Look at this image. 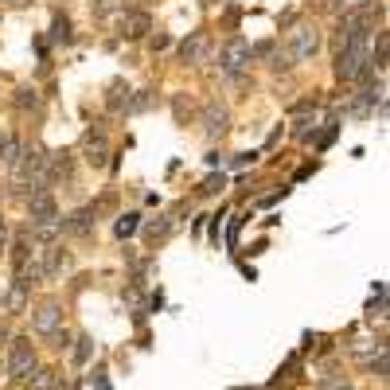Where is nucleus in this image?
Masks as SVG:
<instances>
[{
    "instance_id": "obj_38",
    "label": "nucleus",
    "mask_w": 390,
    "mask_h": 390,
    "mask_svg": "<svg viewBox=\"0 0 390 390\" xmlns=\"http://www.w3.org/2000/svg\"><path fill=\"white\" fill-rule=\"evenodd\" d=\"M199 4H219V0H199Z\"/></svg>"
},
{
    "instance_id": "obj_23",
    "label": "nucleus",
    "mask_w": 390,
    "mask_h": 390,
    "mask_svg": "<svg viewBox=\"0 0 390 390\" xmlns=\"http://www.w3.org/2000/svg\"><path fill=\"white\" fill-rule=\"evenodd\" d=\"M379 348H382V344H375V339H367V336L351 339V356H356V359H371Z\"/></svg>"
},
{
    "instance_id": "obj_30",
    "label": "nucleus",
    "mask_w": 390,
    "mask_h": 390,
    "mask_svg": "<svg viewBox=\"0 0 390 390\" xmlns=\"http://www.w3.org/2000/svg\"><path fill=\"white\" fill-rule=\"evenodd\" d=\"M258 161V153H238L234 161H230V168H246V164H254Z\"/></svg>"
},
{
    "instance_id": "obj_4",
    "label": "nucleus",
    "mask_w": 390,
    "mask_h": 390,
    "mask_svg": "<svg viewBox=\"0 0 390 390\" xmlns=\"http://www.w3.org/2000/svg\"><path fill=\"white\" fill-rule=\"evenodd\" d=\"M250 39H242V35H234V39H227L222 43V51H219V67H222V75H242V70L250 67Z\"/></svg>"
},
{
    "instance_id": "obj_27",
    "label": "nucleus",
    "mask_w": 390,
    "mask_h": 390,
    "mask_svg": "<svg viewBox=\"0 0 390 390\" xmlns=\"http://www.w3.org/2000/svg\"><path fill=\"white\" fill-rule=\"evenodd\" d=\"M137 219H141V215H121L118 227H113V234H118V238H133L137 234Z\"/></svg>"
},
{
    "instance_id": "obj_7",
    "label": "nucleus",
    "mask_w": 390,
    "mask_h": 390,
    "mask_svg": "<svg viewBox=\"0 0 390 390\" xmlns=\"http://www.w3.org/2000/svg\"><path fill=\"white\" fill-rule=\"evenodd\" d=\"M32 328H35V336H51V332H59L63 328V305L59 301H43L39 308L32 313Z\"/></svg>"
},
{
    "instance_id": "obj_33",
    "label": "nucleus",
    "mask_w": 390,
    "mask_h": 390,
    "mask_svg": "<svg viewBox=\"0 0 390 390\" xmlns=\"http://www.w3.org/2000/svg\"><path fill=\"white\" fill-rule=\"evenodd\" d=\"M242 219H246V215H234V222H230V234H227V242H230V246L238 242V230H242Z\"/></svg>"
},
{
    "instance_id": "obj_15",
    "label": "nucleus",
    "mask_w": 390,
    "mask_h": 390,
    "mask_svg": "<svg viewBox=\"0 0 390 390\" xmlns=\"http://www.w3.org/2000/svg\"><path fill=\"white\" fill-rule=\"evenodd\" d=\"M70 168H75L70 153H55V156H47V184H55V180H70Z\"/></svg>"
},
{
    "instance_id": "obj_1",
    "label": "nucleus",
    "mask_w": 390,
    "mask_h": 390,
    "mask_svg": "<svg viewBox=\"0 0 390 390\" xmlns=\"http://www.w3.org/2000/svg\"><path fill=\"white\" fill-rule=\"evenodd\" d=\"M382 4L379 0H371V4H359V8L344 12V20H339L336 27V47H344V43H356V39H371L375 24L382 20Z\"/></svg>"
},
{
    "instance_id": "obj_31",
    "label": "nucleus",
    "mask_w": 390,
    "mask_h": 390,
    "mask_svg": "<svg viewBox=\"0 0 390 390\" xmlns=\"http://www.w3.org/2000/svg\"><path fill=\"white\" fill-rule=\"evenodd\" d=\"M273 70H289L293 67V59H289V51H281V55H273V63H270Z\"/></svg>"
},
{
    "instance_id": "obj_16",
    "label": "nucleus",
    "mask_w": 390,
    "mask_h": 390,
    "mask_svg": "<svg viewBox=\"0 0 390 390\" xmlns=\"http://www.w3.org/2000/svg\"><path fill=\"white\" fill-rule=\"evenodd\" d=\"M316 110H320V106H316ZM316 110H313V118H301V121H297V125H293V141H301V144H308V141H313V137H316V133H320V125H324V121H320V118H316Z\"/></svg>"
},
{
    "instance_id": "obj_21",
    "label": "nucleus",
    "mask_w": 390,
    "mask_h": 390,
    "mask_svg": "<svg viewBox=\"0 0 390 390\" xmlns=\"http://www.w3.org/2000/svg\"><path fill=\"white\" fill-rule=\"evenodd\" d=\"M168 230H172V215H156V219L144 227V238H149V242H164Z\"/></svg>"
},
{
    "instance_id": "obj_18",
    "label": "nucleus",
    "mask_w": 390,
    "mask_h": 390,
    "mask_svg": "<svg viewBox=\"0 0 390 390\" xmlns=\"http://www.w3.org/2000/svg\"><path fill=\"white\" fill-rule=\"evenodd\" d=\"M24 382H27L32 390H55V382H59V379H55L51 367H32V375H27Z\"/></svg>"
},
{
    "instance_id": "obj_28",
    "label": "nucleus",
    "mask_w": 390,
    "mask_h": 390,
    "mask_svg": "<svg viewBox=\"0 0 390 390\" xmlns=\"http://www.w3.org/2000/svg\"><path fill=\"white\" fill-rule=\"evenodd\" d=\"M118 4H121V0H90V12H94V16H113Z\"/></svg>"
},
{
    "instance_id": "obj_13",
    "label": "nucleus",
    "mask_w": 390,
    "mask_h": 390,
    "mask_svg": "<svg viewBox=\"0 0 390 390\" xmlns=\"http://www.w3.org/2000/svg\"><path fill=\"white\" fill-rule=\"evenodd\" d=\"M63 230H67V234H78V238L94 234V207H78L75 215H67V219H63Z\"/></svg>"
},
{
    "instance_id": "obj_20",
    "label": "nucleus",
    "mask_w": 390,
    "mask_h": 390,
    "mask_svg": "<svg viewBox=\"0 0 390 390\" xmlns=\"http://www.w3.org/2000/svg\"><path fill=\"white\" fill-rule=\"evenodd\" d=\"M129 86L125 82H110V98H106V106H110L113 113H125V106H129Z\"/></svg>"
},
{
    "instance_id": "obj_29",
    "label": "nucleus",
    "mask_w": 390,
    "mask_h": 390,
    "mask_svg": "<svg viewBox=\"0 0 390 390\" xmlns=\"http://www.w3.org/2000/svg\"><path fill=\"white\" fill-rule=\"evenodd\" d=\"M47 339H51V348L55 351H70V332H51V336H47Z\"/></svg>"
},
{
    "instance_id": "obj_14",
    "label": "nucleus",
    "mask_w": 390,
    "mask_h": 390,
    "mask_svg": "<svg viewBox=\"0 0 390 390\" xmlns=\"http://www.w3.org/2000/svg\"><path fill=\"white\" fill-rule=\"evenodd\" d=\"M32 254H35V238H32V234H20L16 242H12V265H16V273L27 270Z\"/></svg>"
},
{
    "instance_id": "obj_37",
    "label": "nucleus",
    "mask_w": 390,
    "mask_h": 390,
    "mask_svg": "<svg viewBox=\"0 0 390 390\" xmlns=\"http://www.w3.org/2000/svg\"><path fill=\"white\" fill-rule=\"evenodd\" d=\"M328 390H356V386H348V382H332Z\"/></svg>"
},
{
    "instance_id": "obj_34",
    "label": "nucleus",
    "mask_w": 390,
    "mask_h": 390,
    "mask_svg": "<svg viewBox=\"0 0 390 390\" xmlns=\"http://www.w3.org/2000/svg\"><path fill=\"white\" fill-rule=\"evenodd\" d=\"M94 390H113L110 386V375H106V371H94Z\"/></svg>"
},
{
    "instance_id": "obj_10",
    "label": "nucleus",
    "mask_w": 390,
    "mask_h": 390,
    "mask_svg": "<svg viewBox=\"0 0 390 390\" xmlns=\"http://www.w3.org/2000/svg\"><path fill=\"white\" fill-rule=\"evenodd\" d=\"M149 32H153V16L149 12H121V20H118L121 39H144Z\"/></svg>"
},
{
    "instance_id": "obj_25",
    "label": "nucleus",
    "mask_w": 390,
    "mask_h": 390,
    "mask_svg": "<svg viewBox=\"0 0 390 390\" xmlns=\"http://www.w3.org/2000/svg\"><path fill=\"white\" fill-rule=\"evenodd\" d=\"M16 110L27 113V110H39V94L32 90V86H24V90L16 94Z\"/></svg>"
},
{
    "instance_id": "obj_19",
    "label": "nucleus",
    "mask_w": 390,
    "mask_h": 390,
    "mask_svg": "<svg viewBox=\"0 0 390 390\" xmlns=\"http://www.w3.org/2000/svg\"><path fill=\"white\" fill-rule=\"evenodd\" d=\"M386 55H390V35H386V27H379L375 32V51H371V63L379 70H386Z\"/></svg>"
},
{
    "instance_id": "obj_9",
    "label": "nucleus",
    "mask_w": 390,
    "mask_h": 390,
    "mask_svg": "<svg viewBox=\"0 0 390 390\" xmlns=\"http://www.w3.org/2000/svg\"><path fill=\"white\" fill-rule=\"evenodd\" d=\"M32 285H35L32 277H20V273H16V281L8 285V293L0 297L4 313H12V316H20V313H24V308H27V297H32Z\"/></svg>"
},
{
    "instance_id": "obj_36",
    "label": "nucleus",
    "mask_w": 390,
    "mask_h": 390,
    "mask_svg": "<svg viewBox=\"0 0 390 390\" xmlns=\"http://www.w3.org/2000/svg\"><path fill=\"white\" fill-rule=\"evenodd\" d=\"M8 246V227H4V219H0V250Z\"/></svg>"
},
{
    "instance_id": "obj_6",
    "label": "nucleus",
    "mask_w": 390,
    "mask_h": 390,
    "mask_svg": "<svg viewBox=\"0 0 390 390\" xmlns=\"http://www.w3.org/2000/svg\"><path fill=\"white\" fill-rule=\"evenodd\" d=\"M316 51H320V32H316V27L297 24L293 32H289V59L305 63V59H313Z\"/></svg>"
},
{
    "instance_id": "obj_2",
    "label": "nucleus",
    "mask_w": 390,
    "mask_h": 390,
    "mask_svg": "<svg viewBox=\"0 0 390 390\" xmlns=\"http://www.w3.org/2000/svg\"><path fill=\"white\" fill-rule=\"evenodd\" d=\"M367 70H371V43L367 39L344 43L336 51V78L339 82H359Z\"/></svg>"
},
{
    "instance_id": "obj_3",
    "label": "nucleus",
    "mask_w": 390,
    "mask_h": 390,
    "mask_svg": "<svg viewBox=\"0 0 390 390\" xmlns=\"http://www.w3.org/2000/svg\"><path fill=\"white\" fill-rule=\"evenodd\" d=\"M12 176H16V187H32V191H39V187H47V156L39 153V149H20V161L12 164Z\"/></svg>"
},
{
    "instance_id": "obj_12",
    "label": "nucleus",
    "mask_w": 390,
    "mask_h": 390,
    "mask_svg": "<svg viewBox=\"0 0 390 390\" xmlns=\"http://www.w3.org/2000/svg\"><path fill=\"white\" fill-rule=\"evenodd\" d=\"M227 129H230V113H227V106L211 102V106L203 110V133L215 141V137H222Z\"/></svg>"
},
{
    "instance_id": "obj_32",
    "label": "nucleus",
    "mask_w": 390,
    "mask_h": 390,
    "mask_svg": "<svg viewBox=\"0 0 390 390\" xmlns=\"http://www.w3.org/2000/svg\"><path fill=\"white\" fill-rule=\"evenodd\" d=\"M149 47H153V51H168L172 39H168V35H153V39H149Z\"/></svg>"
},
{
    "instance_id": "obj_24",
    "label": "nucleus",
    "mask_w": 390,
    "mask_h": 390,
    "mask_svg": "<svg viewBox=\"0 0 390 390\" xmlns=\"http://www.w3.org/2000/svg\"><path fill=\"white\" fill-rule=\"evenodd\" d=\"M386 371H390V356H386V344H382V348L371 356V375L375 379H386Z\"/></svg>"
},
{
    "instance_id": "obj_22",
    "label": "nucleus",
    "mask_w": 390,
    "mask_h": 390,
    "mask_svg": "<svg viewBox=\"0 0 390 390\" xmlns=\"http://www.w3.org/2000/svg\"><path fill=\"white\" fill-rule=\"evenodd\" d=\"M51 39H55V43H70V39H75V32H70V20L63 16V12H55V20H51Z\"/></svg>"
},
{
    "instance_id": "obj_35",
    "label": "nucleus",
    "mask_w": 390,
    "mask_h": 390,
    "mask_svg": "<svg viewBox=\"0 0 390 390\" xmlns=\"http://www.w3.org/2000/svg\"><path fill=\"white\" fill-rule=\"evenodd\" d=\"M219 187H222V176H211L203 187H199V191H203V195H215V191H219Z\"/></svg>"
},
{
    "instance_id": "obj_17",
    "label": "nucleus",
    "mask_w": 390,
    "mask_h": 390,
    "mask_svg": "<svg viewBox=\"0 0 390 390\" xmlns=\"http://www.w3.org/2000/svg\"><path fill=\"white\" fill-rule=\"evenodd\" d=\"M20 149H24V144H20V137L16 133H4V137H0V164H4V168H12V164L20 161Z\"/></svg>"
},
{
    "instance_id": "obj_11",
    "label": "nucleus",
    "mask_w": 390,
    "mask_h": 390,
    "mask_svg": "<svg viewBox=\"0 0 390 390\" xmlns=\"http://www.w3.org/2000/svg\"><path fill=\"white\" fill-rule=\"evenodd\" d=\"M211 55V35L207 32H191L184 43H180V59L184 63H203Z\"/></svg>"
},
{
    "instance_id": "obj_5",
    "label": "nucleus",
    "mask_w": 390,
    "mask_h": 390,
    "mask_svg": "<svg viewBox=\"0 0 390 390\" xmlns=\"http://www.w3.org/2000/svg\"><path fill=\"white\" fill-rule=\"evenodd\" d=\"M8 379L12 382H24L27 375H32V367H35V348H32V339L27 336H16L12 339V351H8Z\"/></svg>"
},
{
    "instance_id": "obj_26",
    "label": "nucleus",
    "mask_w": 390,
    "mask_h": 390,
    "mask_svg": "<svg viewBox=\"0 0 390 390\" xmlns=\"http://www.w3.org/2000/svg\"><path fill=\"white\" fill-rule=\"evenodd\" d=\"M75 344H78V348H75V363H78V367L90 363V356H94V339H90V336H78Z\"/></svg>"
},
{
    "instance_id": "obj_8",
    "label": "nucleus",
    "mask_w": 390,
    "mask_h": 390,
    "mask_svg": "<svg viewBox=\"0 0 390 390\" xmlns=\"http://www.w3.org/2000/svg\"><path fill=\"white\" fill-rule=\"evenodd\" d=\"M82 156L94 168H106V164H110V137H106V129H90V133L82 137Z\"/></svg>"
}]
</instances>
